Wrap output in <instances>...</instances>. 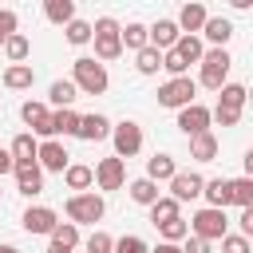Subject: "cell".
<instances>
[{
  "label": "cell",
  "mask_w": 253,
  "mask_h": 253,
  "mask_svg": "<svg viewBox=\"0 0 253 253\" xmlns=\"http://www.w3.org/2000/svg\"><path fill=\"white\" fill-rule=\"evenodd\" d=\"M202 75L194 79V83H202V87H210V91H221L225 87V79H229V67H233V59H229V51L225 47H210L206 55H202Z\"/></svg>",
  "instance_id": "obj_4"
},
{
  "label": "cell",
  "mask_w": 253,
  "mask_h": 253,
  "mask_svg": "<svg viewBox=\"0 0 253 253\" xmlns=\"http://www.w3.org/2000/svg\"><path fill=\"white\" fill-rule=\"evenodd\" d=\"M16 174V190L24 194V198H36V194H43V170L32 162V166H16L12 170Z\"/></svg>",
  "instance_id": "obj_18"
},
{
  "label": "cell",
  "mask_w": 253,
  "mask_h": 253,
  "mask_svg": "<svg viewBox=\"0 0 253 253\" xmlns=\"http://www.w3.org/2000/svg\"><path fill=\"white\" fill-rule=\"evenodd\" d=\"M119 32H123V24H119L115 16H99V20L91 24V43H95V55H91V59H99L103 67H107L111 59H119V55H123Z\"/></svg>",
  "instance_id": "obj_1"
},
{
  "label": "cell",
  "mask_w": 253,
  "mask_h": 253,
  "mask_svg": "<svg viewBox=\"0 0 253 253\" xmlns=\"http://www.w3.org/2000/svg\"><path fill=\"white\" fill-rule=\"evenodd\" d=\"M36 150H40V142H36V134H32V130L16 134V138H12V146H8L12 166H32V162H36Z\"/></svg>",
  "instance_id": "obj_17"
},
{
  "label": "cell",
  "mask_w": 253,
  "mask_h": 253,
  "mask_svg": "<svg viewBox=\"0 0 253 253\" xmlns=\"http://www.w3.org/2000/svg\"><path fill=\"white\" fill-rule=\"evenodd\" d=\"M20 225H24L28 233H47V237H51V229L59 225V213H55L51 206H28L24 217H20Z\"/></svg>",
  "instance_id": "obj_13"
},
{
  "label": "cell",
  "mask_w": 253,
  "mask_h": 253,
  "mask_svg": "<svg viewBox=\"0 0 253 253\" xmlns=\"http://www.w3.org/2000/svg\"><path fill=\"white\" fill-rule=\"evenodd\" d=\"M202 198L210 202V210H225V206H233V194H229V178H210V182L202 186Z\"/></svg>",
  "instance_id": "obj_21"
},
{
  "label": "cell",
  "mask_w": 253,
  "mask_h": 253,
  "mask_svg": "<svg viewBox=\"0 0 253 253\" xmlns=\"http://www.w3.org/2000/svg\"><path fill=\"white\" fill-rule=\"evenodd\" d=\"M182 253H213V245L202 241V237H186V241H182Z\"/></svg>",
  "instance_id": "obj_43"
},
{
  "label": "cell",
  "mask_w": 253,
  "mask_h": 253,
  "mask_svg": "<svg viewBox=\"0 0 253 253\" xmlns=\"http://www.w3.org/2000/svg\"><path fill=\"white\" fill-rule=\"evenodd\" d=\"M206 20H210L206 4H198V0H194V4H182V12H178V20H174V24H178V32H182V36H198Z\"/></svg>",
  "instance_id": "obj_16"
},
{
  "label": "cell",
  "mask_w": 253,
  "mask_h": 253,
  "mask_svg": "<svg viewBox=\"0 0 253 253\" xmlns=\"http://www.w3.org/2000/svg\"><path fill=\"white\" fill-rule=\"evenodd\" d=\"M178 40H182V32H178V24H174V20H158V24H150V28H146V43H150L154 51H170Z\"/></svg>",
  "instance_id": "obj_15"
},
{
  "label": "cell",
  "mask_w": 253,
  "mask_h": 253,
  "mask_svg": "<svg viewBox=\"0 0 253 253\" xmlns=\"http://www.w3.org/2000/svg\"><path fill=\"white\" fill-rule=\"evenodd\" d=\"M43 16L59 28H67L75 20V0H43Z\"/></svg>",
  "instance_id": "obj_26"
},
{
  "label": "cell",
  "mask_w": 253,
  "mask_h": 253,
  "mask_svg": "<svg viewBox=\"0 0 253 253\" xmlns=\"http://www.w3.org/2000/svg\"><path fill=\"white\" fill-rule=\"evenodd\" d=\"M202 36H206L213 47H225V43H229V36H233V24H229L225 16H210V20L202 24Z\"/></svg>",
  "instance_id": "obj_22"
},
{
  "label": "cell",
  "mask_w": 253,
  "mask_h": 253,
  "mask_svg": "<svg viewBox=\"0 0 253 253\" xmlns=\"http://www.w3.org/2000/svg\"><path fill=\"white\" fill-rule=\"evenodd\" d=\"M221 253H253V249H249V237L225 233V237H221Z\"/></svg>",
  "instance_id": "obj_41"
},
{
  "label": "cell",
  "mask_w": 253,
  "mask_h": 253,
  "mask_svg": "<svg viewBox=\"0 0 253 253\" xmlns=\"http://www.w3.org/2000/svg\"><path fill=\"white\" fill-rule=\"evenodd\" d=\"M63 182H67V190L83 194V190L95 182V170H91V166H83V162H71V166L63 170Z\"/></svg>",
  "instance_id": "obj_29"
},
{
  "label": "cell",
  "mask_w": 253,
  "mask_h": 253,
  "mask_svg": "<svg viewBox=\"0 0 253 253\" xmlns=\"http://www.w3.org/2000/svg\"><path fill=\"white\" fill-rule=\"evenodd\" d=\"M111 138H115V158H134L142 150V126L134 119H123L111 126Z\"/></svg>",
  "instance_id": "obj_8"
},
{
  "label": "cell",
  "mask_w": 253,
  "mask_h": 253,
  "mask_svg": "<svg viewBox=\"0 0 253 253\" xmlns=\"http://www.w3.org/2000/svg\"><path fill=\"white\" fill-rule=\"evenodd\" d=\"M95 170V186L103 190V194H111V190H123L126 186V162L123 158H99V166H91Z\"/></svg>",
  "instance_id": "obj_10"
},
{
  "label": "cell",
  "mask_w": 253,
  "mask_h": 253,
  "mask_svg": "<svg viewBox=\"0 0 253 253\" xmlns=\"http://www.w3.org/2000/svg\"><path fill=\"white\" fill-rule=\"evenodd\" d=\"M170 51H174V55H178V59L190 67V63H202V55H206V43H202V36H182V40H178Z\"/></svg>",
  "instance_id": "obj_23"
},
{
  "label": "cell",
  "mask_w": 253,
  "mask_h": 253,
  "mask_svg": "<svg viewBox=\"0 0 253 253\" xmlns=\"http://www.w3.org/2000/svg\"><path fill=\"white\" fill-rule=\"evenodd\" d=\"M202 186H206V178L202 174H194V170H178L174 178H170V198L182 206V202H194V198H202Z\"/></svg>",
  "instance_id": "obj_11"
},
{
  "label": "cell",
  "mask_w": 253,
  "mask_h": 253,
  "mask_svg": "<svg viewBox=\"0 0 253 253\" xmlns=\"http://www.w3.org/2000/svg\"><path fill=\"white\" fill-rule=\"evenodd\" d=\"M63 32H67V43H75V47L91 43V24H87V20H79V16H75V20H71Z\"/></svg>",
  "instance_id": "obj_38"
},
{
  "label": "cell",
  "mask_w": 253,
  "mask_h": 253,
  "mask_svg": "<svg viewBox=\"0 0 253 253\" xmlns=\"http://www.w3.org/2000/svg\"><path fill=\"white\" fill-rule=\"evenodd\" d=\"M134 67H138V75H154V71L162 67V51H154V47L146 43L142 51H134Z\"/></svg>",
  "instance_id": "obj_35"
},
{
  "label": "cell",
  "mask_w": 253,
  "mask_h": 253,
  "mask_svg": "<svg viewBox=\"0 0 253 253\" xmlns=\"http://www.w3.org/2000/svg\"><path fill=\"white\" fill-rule=\"evenodd\" d=\"M51 245H59V249L75 253V245H79V225H71V221H59V225L51 229Z\"/></svg>",
  "instance_id": "obj_32"
},
{
  "label": "cell",
  "mask_w": 253,
  "mask_h": 253,
  "mask_svg": "<svg viewBox=\"0 0 253 253\" xmlns=\"http://www.w3.org/2000/svg\"><path fill=\"white\" fill-rule=\"evenodd\" d=\"M8 36H16V12L12 8H0V47H4Z\"/></svg>",
  "instance_id": "obj_42"
},
{
  "label": "cell",
  "mask_w": 253,
  "mask_h": 253,
  "mask_svg": "<svg viewBox=\"0 0 253 253\" xmlns=\"http://www.w3.org/2000/svg\"><path fill=\"white\" fill-rule=\"evenodd\" d=\"M12 170H16V166H12V154L0 146V178H4V174H12Z\"/></svg>",
  "instance_id": "obj_45"
},
{
  "label": "cell",
  "mask_w": 253,
  "mask_h": 253,
  "mask_svg": "<svg viewBox=\"0 0 253 253\" xmlns=\"http://www.w3.org/2000/svg\"><path fill=\"white\" fill-rule=\"evenodd\" d=\"M32 83H36L32 63H8L4 67V87L8 91H32Z\"/></svg>",
  "instance_id": "obj_20"
},
{
  "label": "cell",
  "mask_w": 253,
  "mask_h": 253,
  "mask_svg": "<svg viewBox=\"0 0 253 253\" xmlns=\"http://www.w3.org/2000/svg\"><path fill=\"white\" fill-rule=\"evenodd\" d=\"M237 221H241V237H249V233H253V206H249V210H241V217H237Z\"/></svg>",
  "instance_id": "obj_44"
},
{
  "label": "cell",
  "mask_w": 253,
  "mask_h": 253,
  "mask_svg": "<svg viewBox=\"0 0 253 253\" xmlns=\"http://www.w3.org/2000/svg\"><path fill=\"white\" fill-rule=\"evenodd\" d=\"M20 119L32 126V134H43V138H47V119H51L47 103H36V99H28V103L20 107Z\"/></svg>",
  "instance_id": "obj_19"
},
{
  "label": "cell",
  "mask_w": 253,
  "mask_h": 253,
  "mask_svg": "<svg viewBox=\"0 0 253 253\" xmlns=\"http://www.w3.org/2000/svg\"><path fill=\"white\" fill-rule=\"evenodd\" d=\"M158 233H162V241L178 245V241H186V237H190V225H186V217H170V221H162V225H158Z\"/></svg>",
  "instance_id": "obj_37"
},
{
  "label": "cell",
  "mask_w": 253,
  "mask_h": 253,
  "mask_svg": "<svg viewBox=\"0 0 253 253\" xmlns=\"http://www.w3.org/2000/svg\"><path fill=\"white\" fill-rule=\"evenodd\" d=\"M71 83H75V91H83V95H103L111 79H107V67H103L99 59L79 55V59L71 63Z\"/></svg>",
  "instance_id": "obj_2"
},
{
  "label": "cell",
  "mask_w": 253,
  "mask_h": 253,
  "mask_svg": "<svg viewBox=\"0 0 253 253\" xmlns=\"http://www.w3.org/2000/svg\"><path fill=\"white\" fill-rule=\"evenodd\" d=\"M75 126H79V115L67 107V111H51V119H47V138H59V134H75Z\"/></svg>",
  "instance_id": "obj_24"
},
{
  "label": "cell",
  "mask_w": 253,
  "mask_h": 253,
  "mask_svg": "<svg viewBox=\"0 0 253 253\" xmlns=\"http://www.w3.org/2000/svg\"><path fill=\"white\" fill-rule=\"evenodd\" d=\"M190 158H198V162H213L217 158V134H194L190 138Z\"/></svg>",
  "instance_id": "obj_28"
},
{
  "label": "cell",
  "mask_w": 253,
  "mask_h": 253,
  "mask_svg": "<svg viewBox=\"0 0 253 253\" xmlns=\"http://www.w3.org/2000/svg\"><path fill=\"white\" fill-rule=\"evenodd\" d=\"M150 210V221L154 225H162V221H170V217H182V206L174 202V198H158L154 206H146Z\"/></svg>",
  "instance_id": "obj_34"
},
{
  "label": "cell",
  "mask_w": 253,
  "mask_h": 253,
  "mask_svg": "<svg viewBox=\"0 0 253 253\" xmlns=\"http://www.w3.org/2000/svg\"><path fill=\"white\" fill-rule=\"evenodd\" d=\"M63 210H67L71 225H95V221H103L107 202H103V194H71Z\"/></svg>",
  "instance_id": "obj_5"
},
{
  "label": "cell",
  "mask_w": 253,
  "mask_h": 253,
  "mask_svg": "<svg viewBox=\"0 0 253 253\" xmlns=\"http://www.w3.org/2000/svg\"><path fill=\"white\" fill-rule=\"evenodd\" d=\"M107 134H111V119H107V115H99V111H91V115H79L75 138H83V142H103Z\"/></svg>",
  "instance_id": "obj_14"
},
{
  "label": "cell",
  "mask_w": 253,
  "mask_h": 253,
  "mask_svg": "<svg viewBox=\"0 0 253 253\" xmlns=\"http://www.w3.org/2000/svg\"><path fill=\"white\" fill-rule=\"evenodd\" d=\"M186 225H190V237H202V241H210V245L221 241V237L229 233V217H225V210H210V206L198 210Z\"/></svg>",
  "instance_id": "obj_6"
},
{
  "label": "cell",
  "mask_w": 253,
  "mask_h": 253,
  "mask_svg": "<svg viewBox=\"0 0 253 253\" xmlns=\"http://www.w3.org/2000/svg\"><path fill=\"white\" fill-rule=\"evenodd\" d=\"M111 249H115V237H111V233L95 229V233L87 237V253H111Z\"/></svg>",
  "instance_id": "obj_40"
},
{
  "label": "cell",
  "mask_w": 253,
  "mask_h": 253,
  "mask_svg": "<svg viewBox=\"0 0 253 253\" xmlns=\"http://www.w3.org/2000/svg\"><path fill=\"white\" fill-rule=\"evenodd\" d=\"M4 55H8V63H24V59L32 55V40H28L24 32L8 36V40H4Z\"/></svg>",
  "instance_id": "obj_30"
},
{
  "label": "cell",
  "mask_w": 253,
  "mask_h": 253,
  "mask_svg": "<svg viewBox=\"0 0 253 253\" xmlns=\"http://www.w3.org/2000/svg\"><path fill=\"white\" fill-rule=\"evenodd\" d=\"M150 253H182V245H170V241H158Z\"/></svg>",
  "instance_id": "obj_46"
},
{
  "label": "cell",
  "mask_w": 253,
  "mask_h": 253,
  "mask_svg": "<svg viewBox=\"0 0 253 253\" xmlns=\"http://www.w3.org/2000/svg\"><path fill=\"white\" fill-rule=\"evenodd\" d=\"M0 253H20V249L16 245H0Z\"/></svg>",
  "instance_id": "obj_47"
},
{
  "label": "cell",
  "mask_w": 253,
  "mask_h": 253,
  "mask_svg": "<svg viewBox=\"0 0 253 253\" xmlns=\"http://www.w3.org/2000/svg\"><path fill=\"white\" fill-rule=\"evenodd\" d=\"M229 194H233V206L249 210L253 206V178H229Z\"/></svg>",
  "instance_id": "obj_36"
},
{
  "label": "cell",
  "mask_w": 253,
  "mask_h": 253,
  "mask_svg": "<svg viewBox=\"0 0 253 253\" xmlns=\"http://www.w3.org/2000/svg\"><path fill=\"white\" fill-rule=\"evenodd\" d=\"M245 87L241 83H225L217 91V107L210 111V123H221V126H237L241 123V111H245Z\"/></svg>",
  "instance_id": "obj_3"
},
{
  "label": "cell",
  "mask_w": 253,
  "mask_h": 253,
  "mask_svg": "<svg viewBox=\"0 0 253 253\" xmlns=\"http://www.w3.org/2000/svg\"><path fill=\"white\" fill-rule=\"evenodd\" d=\"M194 95H198V83H194L190 75H178V79H166V83L158 87V107L182 111V107L194 103Z\"/></svg>",
  "instance_id": "obj_7"
},
{
  "label": "cell",
  "mask_w": 253,
  "mask_h": 253,
  "mask_svg": "<svg viewBox=\"0 0 253 253\" xmlns=\"http://www.w3.org/2000/svg\"><path fill=\"white\" fill-rule=\"evenodd\" d=\"M178 174V166H174V158L170 154H154V158H146V178L158 186V182H170Z\"/></svg>",
  "instance_id": "obj_25"
},
{
  "label": "cell",
  "mask_w": 253,
  "mask_h": 253,
  "mask_svg": "<svg viewBox=\"0 0 253 253\" xmlns=\"http://www.w3.org/2000/svg\"><path fill=\"white\" fill-rule=\"evenodd\" d=\"M126 190H130V202H138V206H154V202L162 198V194H158V186H154L150 178H134Z\"/></svg>",
  "instance_id": "obj_31"
},
{
  "label": "cell",
  "mask_w": 253,
  "mask_h": 253,
  "mask_svg": "<svg viewBox=\"0 0 253 253\" xmlns=\"http://www.w3.org/2000/svg\"><path fill=\"white\" fill-rule=\"evenodd\" d=\"M119 40H123L126 51H142V47H146V24H138V20L126 24V28L119 32Z\"/></svg>",
  "instance_id": "obj_33"
},
{
  "label": "cell",
  "mask_w": 253,
  "mask_h": 253,
  "mask_svg": "<svg viewBox=\"0 0 253 253\" xmlns=\"http://www.w3.org/2000/svg\"><path fill=\"white\" fill-rule=\"evenodd\" d=\"M47 99H51V107H55V111H67V107L79 99V91H75V83H71V79H55V83H51V91H47Z\"/></svg>",
  "instance_id": "obj_27"
},
{
  "label": "cell",
  "mask_w": 253,
  "mask_h": 253,
  "mask_svg": "<svg viewBox=\"0 0 253 253\" xmlns=\"http://www.w3.org/2000/svg\"><path fill=\"white\" fill-rule=\"evenodd\" d=\"M111 253H150V245L138 237V233H123L119 241H115V249Z\"/></svg>",
  "instance_id": "obj_39"
},
{
  "label": "cell",
  "mask_w": 253,
  "mask_h": 253,
  "mask_svg": "<svg viewBox=\"0 0 253 253\" xmlns=\"http://www.w3.org/2000/svg\"><path fill=\"white\" fill-rule=\"evenodd\" d=\"M36 166L47 170V174H63V170L71 166V154H67V146H63L59 138H43L40 150H36Z\"/></svg>",
  "instance_id": "obj_9"
},
{
  "label": "cell",
  "mask_w": 253,
  "mask_h": 253,
  "mask_svg": "<svg viewBox=\"0 0 253 253\" xmlns=\"http://www.w3.org/2000/svg\"><path fill=\"white\" fill-rule=\"evenodd\" d=\"M178 130H182L186 138H194V134H206V130H210V107H202V103H190V107H182V111H178Z\"/></svg>",
  "instance_id": "obj_12"
}]
</instances>
